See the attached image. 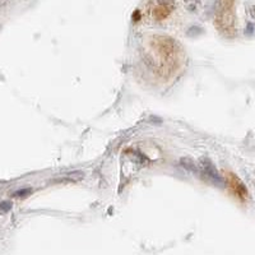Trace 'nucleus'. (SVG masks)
<instances>
[{
    "mask_svg": "<svg viewBox=\"0 0 255 255\" xmlns=\"http://www.w3.org/2000/svg\"><path fill=\"white\" fill-rule=\"evenodd\" d=\"M161 8L165 9H170L172 6V4L175 3V0H157Z\"/></svg>",
    "mask_w": 255,
    "mask_h": 255,
    "instance_id": "3",
    "label": "nucleus"
},
{
    "mask_svg": "<svg viewBox=\"0 0 255 255\" xmlns=\"http://www.w3.org/2000/svg\"><path fill=\"white\" fill-rule=\"evenodd\" d=\"M151 50L153 69H157L162 77L174 76L181 64V50L176 42L171 38L158 37L154 40L153 44H151Z\"/></svg>",
    "mask_w": 255,
    "mask_h": 255,
    "instance_id": "1",
    "label": "nucleus"
},
{
    "mask_svg": "<svg viewBox=\"0 0 255 255\" xmlns=\"http://www.w3.org/2000/svg\"><path fill=\"white\" fill-rule=\"evenodd\" d=\"M229 183H230V185H231L232 190L235 191V194H238L239 197H243V195L247 194V190H245V188L243 186V184L239 181L238 177H235L234 175H231V177L229 179Z\"/></svg>",
    "mask_w": 255,
    "mask_h": 255,
    "instance_id": "2",
    "label": "nucleus"
},
{
    "mask_svg": "<svg viewBox=\"0 0 255 255\" xmlns=\"http://www.w3.org/2000/svg\"><path fill=\"white\" fill-rule=\"evenodd\" d=\"M198 3H199V0H185V4L189 9H194Z\"/></svg>",
    "mask_w": 255,
    "mask_h": 255,
    "instance_id": "4",
    "label": "nucleus"
}]
</instances>
